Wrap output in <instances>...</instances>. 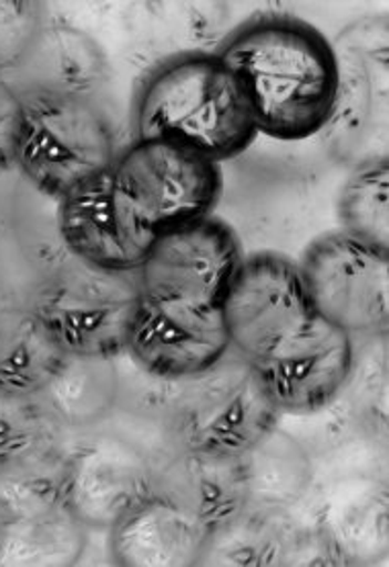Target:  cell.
Segmentation results:
<instances>
[{
	"label": "cell",
	"instance_id": "6da1fadb",
	"mask_svg": "<svg viewBox=\"0 0 389 567\" xmlns=\"http://www.w3.org/2000/svg\"><path fill=\"white\" fill-rule=\"evenodd\" d=\"M217 58L240 89L256 134L301 142L335 115L340 70L335 43L304 21L269 17L229 38Z\"/></svg>",
	"mask_w": 389,
	"mask_h": 567
},
{
	"label": "cell",
	"instance_id": "7a4b0ae2",
	"mask_svg": "<svg viewBox=\"0 0 389 567\" xmlns=\"http://www.w3.org/2000/svg\"><path fill=\"white\" fill-rule=\"evenodd\" d=\"M137 140H162L212 163L253 146L256 127L217 54H187L158 68L137 101Z\"/></svg>",
	"mask_w": 389,
	"mask_h": 567
},
{
	"label": "cell",
	"instance_id": "3957f363",
	"mask_svg": "<svg viewBox=\"0 0 389 567\" xmlns=\"http://www.w3.org/2000/svg\"><path fill=\"white\" fill-rule=\"evenodd\" d=\"M123 226L156 240L214 216L222 197V164L162 140H137L109 173Z\"/></svg>",
	"mask_w": 389,
	"mask_h": 567
},
{
	"label": "cell",
	"instance_id": "277c9868",
	"mask_svg": "<svg viewBox=\"0 0 389 567\" xmlns=\"http://www.w3.org/2000/svg\"><path fill=\"white\" fill-rule=\"evenodd\" d=\"M222 320L232 351L253 365L304 351L324 326L301 270L275 252L244 258L222 308Z\"/></svg>",
	"mask_w": 389,
	"mask_h": 567
},
{
	"label": "cell",
	"instance_id": "5b68a950",
	"mask_svg": "<svg viewBox=\"0 0 389 567\" xmlns=\"http://www.w3.org/2000/svg\"><path fill=\"white\" fill-rule=\"evenodd\" d=\"M23 105L17 166L58 202L109 175L117 161L113 132L89 99L58 93H19Z\"/></svg>",
	"mask_w": 389,
	"mask_h": 567
},
{
	"label": "cell",
	"instance_id": "8992f818",
	"mask_svg": "<svg viewBox=\"0 0 389 567\" xmlns=\"http://www.w3.org/2000/svg\"><path fill=\"white\" fill-rule=\"evenodd\" d=\"M279 416L255 365L236 351L181 381L173 402L178 443L188 453L215 457L250 455L275 433Z\"/></svg>",
	"mask_w": 389,
	"mask_h": 567
},
{
	"label": "cell",
	"instance_id": "52a82bcc",
	"mask_svg": "<svg viewBox=\"0 0 389 567\" xmlns=\"http://www.w3.org/2000/svg\"><path fill=\"white\" fill-rule=\"evenodd\" d=\"M236 231L217 217L158 236L142 267V299L176 318L217 320L244 262Z\"/></svg>",
	"mask_w": 389,
	"mask_h": 567
},
{
	"label": "cell",
	"instance_id": "ba28073f",
	"mask_svg": "<svg viewBox=\"0 0 389 567\" xmlns=\"http://www.w3.org/2000/svg\"><path fill=\"white\" fill-rule=\"evenodd\" d=\"M135 272L94 269L76 260L43 285L29 311L70 357L117 359L125 354L140 308Z\"/></svg>",
	"mask_w": 389,
	"mask_h": 567
},
{
	"label": "cell",
	"instance_id": "9c48e42d",
	"mask_svg": "<svg viewBox=\"0 0 389 567\" xmlns=\"http://www.w3.org/2000/svg\"><path fill=\"white\" fill-rule=\"evenodd\" d=\"M297 267L324 322L349 337L388 334L389 248L335 231L309 244Z\"/></svg>",
	"mask_w": 389,
	"mask_h": 567
},
{
	"label": "cell",
	"instance_id": "30bf717a",
	"mask_svg": "<svg viewBox=\"0 0 389 567\" xmlns=\"http://www.w3.org/2000/svg\"><path fill=\"white\" fill-rule=\"evenodd\" d=\"M156 492L149 460L120 439H96L68 457L64 506L84 528L111 530Z\"/></svg>",
	"mask_w": 389,
	"mask_h": 567
},
{
	"label": "cell",
	"instance_id": "8fae6325",
	"mask_svg": "<svg viewBox=\"0 0 389 567\" xmlns=\"http://www.w3.org/2000/svg\"><path fill=\"white\" fill-rule=\"evenodd\" d=\"M229 351L222 318H176L140 299L125 357L150 378L185 381L214 367Z\"/></svg>",
	"mask_w": 389,
	"mask_h": 567
},
{
	"label": "cell",
	"instance_id": "7c38bea8",
	"mask_svg": "<svg viewBox=\"0 0 389 567\" xmlns=\"http://www.w3.org/2000/svg\"><path fill=\"white\" fill-rule=\"evenodd\" d=\"M255 369L279 414H314L345 392L355 369L352 337L324 322L320 334L304 351Z\"/></svg>",
	"mask_w": 389,
	"mask_h": 567
},
{
	"label": "cell",
	"instance_id": "4fadbf2b",
	"mask_svg": "<svg viewBox=\"0 0 389 567\" xmlns=\"http://www.w3.org/2000/svg\"><path fill=\"white\" fill-rule=\"evenodd\" d=\"M58 231L79 262L111 272H137L154 243L123 226L111 197L109 175L60 199Z\"/></svg>",
	"mask_w": 389,
	"mask_h": 567
},
{
	"label": "cell",
	"instance_id": "5bb4252c",
	"mask_svg": "<svg viewBox=\"0 0 389 567\" xmlns=\"http://www.w3.org/2000/svg\"><path fill=\"white\" fill-rule=\"evenodd\" d=\"M209 537L185 504L158 489L111 528V554L117 566H195Z\"/></svg>",
	"mask_w": 389,
	"mask_h": 567
},
{
	"label": "cell",
	"instance_id": "9a60e30c",
	"mask_svg": "<svg viewBox=\"0 0 389 567\" xmlns=\"http://www.w3.org/2000/svg\"><path fill=\"white\" fill-rule=\"evenodd\" d=\"M108 60L93 38L70 25H43L23 64L4 79L17 93H58L89 99L105 79Z\"/></svg>",
	"mask_w": 389,
	"mask_h": 567
},
{
	"label": "cell",
	"instance_id": "2e32d148",
	"mask_svg": "<svg viewBox=\"0 0 389 567\" xmlns=\"http://www.w3.org/2000/svg\"><path fill=\"white\" fill-rule=\"evenodd\" d=\"M176 482H181V494H164L185 504L209 535L238 518L253 501L248 455L215 457L185 451Z\"/></svg>",
	"mask_w": 389,
	"mask_h": 567
},
{
	"label": "cell",
	"instance_id": "e0dca14e",
	"mask_svg": "<svg viewBox=\"0 0 389 567\" xmlns=\"http://www.w3.org/2000/svg\"><path fill=\"white\" fill-rule=\"evenodd\" d=\"M120 398L117 359L70 357L35 400L64 426H89L105 419Z\"/></svg>",
	"mask_w": 389,
	"mask_h": 567
},
{
	"label": "cell",
	"instance_id": "ac0fdd59",
	"mask_svg": "<svg viewBox=\"0 0 389 567\" xmlns=\"http://www.w3.org/2000/svg\"><path fill=\"white\" fill-rule=\"evenodd\" d=\"M66 359L31 311L0 316V393L35 398Z\"/></svg>",
	"mask_w": 389,
	"mask_h": 567
},
{
	"label": "cell",
	"instance_id": "d6986e66",
	"mask_svg": "<svg viewBox=\"0 0 389 567\" xmlns=\"http://www.w3.org/2000/svg\"><path fill=\"white\" fill-rule=\"evenodd\" d=\"M86 545L84 525L66 508L0 520V566H72Z\"/></svg>",
	"mask_w": 389,
	"mask_h": 567
},
{
	"label": "cell",
	"instance_id": "ffe728a7",
	"mask_svg": "<svg viewBox=\"0 0 389 567\" xmlns=\"http://www.w3.org/2000/svg\"><path fill=\"white\" fill-rule=\"evenodd\" d=\"M68 457L45 451L0 467V520L33 518L66 508Z\"/></svg>",
	"mask_w": 389,
	"mask_h": 567
},
{
	"label": "cell",
	"instance_id": "44dd1931",
	"mask_svg": "<svg viewBox=\"0 0 389 567\" xmlns=\"http://www.w3.org/2000/svg\"><path fill=\"white\" fill-rule=\"evenodd\" d=\"M342 231L389 248V163L377 156L359 164L338 199Z\"/></svg>",
	"mask_w": 389,
	"mask_h": 567
},
{
	"label": "cell",
	"instance_id": "7402d4cb",
	"mask_svg": "<svg viewBox=\"0 0 389 567\" xmlns=\"http://www.w3.org/2000/svg\"><path fill=\"white\" fill-rule=\"evenodd\" d=\"M289 540L269 516L244 513L207 540L203 561L215 559L224 566H275L285 564Z\"/></svg>",
	"mask_w": 389,
	"mask_h": 567
},
{
	"label": "cell",
	"instance_id": "603a6c76",
	"mask_svg": "<svg viewBox=\"0 0 389 567\" xmlns=\"http://www.w3.org/2000/svg\"><path fill=\"white\" fill-rule=\"evenodd\" d=\"M335 551L336 561H376L377 549L388 547V501L386 494L355 498L335 525L323 530Z\"/></svg>",
	"mask_w": 389,
	"mask_h": 567
},
{
	"label": "cell",
	"instance_id": "cb8c5ba5",
	"mask_svg": "<svg viewBox=\"0 0 389 567\" xmlns=\"http://www.w3.org/2000/svg\"><path fill=\"white\" fill-rule=\"evenodd\" d=\"M55 424L35 398L0 393V467L52 451Z\"/></svg>",
	"mask_w": 389,
	"mask_h": 567
},
{
	"label": "cell",
	"instance_id": "d4e9b609",
	"mask_svg": "<svg viewBox=\"0 0 389 567\" xmlns=\"http://www.w3.org/2000/svg\"><path fill=\"white\" fill-rule=\"evenodd\" d=\"M43 25V9L38 2L0 0V76L23 64Z\"/></svg>",
	"mask_w": 389,
	"mask_h": 567
},
{
	"label": "cell",
	"instance_id": "484cf974",
	"mask_svg": "<svg viewBox=\"0 0 389 567\" xmlns=\"http://www.w3.org/2000/svg\"><path fill=\"white\" fill-rule=\"evenodd\" d=\"M23 105L13 84L0 76V173L17 166Z\"/></svg>",
	"mask_w": 389,
	"mask_h": 567
}]
</instances>
